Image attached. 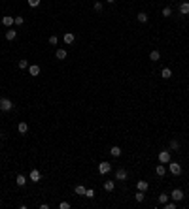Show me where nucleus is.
<instances>
[{"label": "nucleus", "mask_w": 189, "mask_h": 209, "mask_svg": "<svg viewBox=\"0 0 189 209\" xmlns=\"http://www.w3.org/2000/svg\"><path fill=\"white\" fill-rule=\"evenodd\" d=\"M136 189H138V190H144V192H146V190L150 189V183H148V181H138V183H136Z\"/></svg>", "instance_id": "obj_14"}, {"label": "nucleus", "mask_w": 189, "mask_h": 209, "mask_svg": "<svg viewBox=\"0 0 189 209\" xmlns=\"http://www.w3.org/2000/svg\"><path fill=\"white\" fill-rule=\"evenodd\" d=\"M66 55H68V53H66V49H62V47H61V49H57L55 57H57L59 60H65V59H66Z\"/></svg>", "instance_id": "obj_20"}, {"label": "nucleus", "mask_w": 189, "mask_h": 209, "mask_svg": "<svg viewBox=\"0 0 189 209\" xmlns=\"http://www.w3.org/2000/svg\"><path fill=\"white\" fill-rule=\"evenodd\" d=\"M23 23H25V17H21V15H17V17H15V25H17V26H21V25H23Z\"/></svg>", "instance_id": "obj_32"}, {"label": "nucleus", "mask_w": 189, "mask_h": 209, "mask_svg": "<svg viewBox=\"0 0 189 209\" xmlns=\"http://www.w3.org/2000/svg\"><path fill=\"white\" fill-rule=\"evenodd\" d=\"M110 170H112V164H110V162H106V160L99 164V171L102 173V175H106V173H110Z\"/></svg>", "instance_id": "obj_7"}, {"label": "nucleus", "mask_w": 189, "mask_h": 209, "mask_svg": "<svg viewBox=\"0 0 189 209\" xmlns=\"http://www.w3.org/2000/svg\"><path fill=\"white\" fill-rule=\"evenodd\" d=\"M110 155H112V156H115V158H119V156H121V147L114 145V147L110 149Z\"/></svg>", "instance_id": "obj_16"}, {"label": "nucleus", "mask_w": 189, "mask_h": 209, "mask_svg": "<svg viewBox=\"0 0 189 209\" xmlns=\"http://www.w3.org/2000/svg\"><path fill=\"white\" fill-rule=\"evenodd\" d=\"M170 149L172 151H178L180 149V141H178V139H170Z\"/></svg>", "instance_id": "obj_27"}, {"label": "nucleus", "mask_w": 189, "mask_h": 209, "mask_svg": "<svg viewBox=\"0 0 189 209\" xmlns=\"http://www.w3.org/2000/svg\"><path fill=\"white\" fill-rule=\"evenodd\" d=\"M115 189V181H104V190L106 192H112Z\"/></svg>", "instance_id": "obj_13"}, {"label": "nucleus", "mask_w": 189, "mask_h": 209, "mask_svg": "<svg viewBox=\"0 0 189 209\" xmlns=\"http://www.w3.org/2000/svg\"><path fill=\"white\" fill-rule=\"evenodd\" d=\"M29 66H30V64H29V60H19V68H21V70H27Z\"/></svg>", "instance_id": "obj_29"}, {"label": "nucleus", "mask_w": 189, "mask_h": 209, "mask_svg": "<svg viewBox=\"0 0 189 209\" xmlns=\"http://www.w3.org/2000/svg\"><path fill=\"white\" fill-rule=\"evenodd\" d=\"M40 72H42V70H40L38 64H30V66H29V74L34 75V77H36V75H40Z\"/></svg>", "instance_id": "obj_10"}, {"label": "nucleus", "mask_w": 189, "mask_h": 209, "mask_svg": "<svg viewBox=\"0 0 189 209\" xmlns=\"http://www.w3.org/2000/svg\"><path fill=\"white\" fill-rule=\"evenodd\" d=\"M170 15H172L170 6H165V8H163V17H170Z\"/></svg>", "instance_id": "obj_28"}, {"label": "nucleus", "mask_w": 189, "mask_h": 209, "mask_svg": "<svg viewBox=\"0 0 189 209\" xmlns=\"http://www.w3.org/2000/svg\"><path fill=\"white\" fill-rule=\"evenodd\" d=\"M136 19H138V23H142V25H144V23H148V19H150V17H148V13L140 11L138 15H136Z\"/></svg>", "instance_id": "obj_19"}, {"label": "nucleus", "mask_w": 189, "mask_h": 209, "mask_svg": "<svg viewBox=\"0 0 189 209\" xmlns=\"http://www.w3.org/2000/svg\"><path fill=\"white\" fill-rule=\"evenodd\" d=\"M49 44H51V45H57V44H59V38H57V36H49Z\"/></svg>", "instance_id": "obj_34"}, {"label": "nucleus", "mask_w": 189, "mask_h": 209, "mask_svg": "<svg viewBox=\"0 0 189 209\" xmlns=\"http://www.w3.org/2000/svg\"><path fill=\"white\" fill-rule=\"evenodd\" d=\"M74 40H76V36L72 32H66L65 34V44H74Z\"/></svg>", "instance_id": "obj_22"}, {"label": "nucleus", "mask_w": 189, "mask_h": 209, "mask_svg": "<svg viewBox=\"0 0 189 209\" xmlns=\"http://www.w3.org/2000/svg\"><path fill=\"white\" fill-rule=\"evenodd\" d=\"M178 10H180L181 15H189V2H180Z\"/></svg>", "instance_id": "obj_9"}, {"label": "nucleus", "mask_w": 189, "mask_h": 209, "mask_svg": "<svg viewBox=\"0 0 189 209\" xmlns=\"http://www.w3.org/2000/svg\"><path fill=\"white\" fill-rule=\"evenodd\" d=\"M106 2H108V4H114V2H115V0H106Z\"/></svg>", "instance_id": "obj_36"}, {"label": "nucleus", "mask_w": 189, "mask_h": 209, "mask_svg": "<svg viewBox=\"0 0 189 209\" xmlns=\"http://www.w3.org/2000/svg\"><path fill=\"white\" fill-rule=\"evenodd\" d=\"M93 2H96V0H93Z\"/></svg>", "instance_id": "obj_37"}, {"label": "nucleus", "mask_w": 189, "mask_h": 209, "mask_svg": "<svg viewBox=\"0 0 189 209\" xmlns=\"http://www.w3.org/2000/svg\"><path fill=\"white\" fill-rule=\"evenodd\" d=\"M159 162L161 164H169L170 162V151H161L159 153Z\"/></svg>", "instance_id": "obj_6"}, {"label": "nucleus", "mask_w": 189, "mask_h": 209, "mask_svg": "<svg viewBox=\"0 0 189 209\" xmlns=\"http://www.w3.org/2000/svg\"><path fill=\"white\" fill-rule=\"evenodd\" d=\"M13 109V102L10 98H0V111H11Z\"/></svg>", "instance_id": "obj_1"}, {"label": "nucleus", "mask_w": 189, "mask_h": 209, "mask_svg": "<svg viewBox=\"0 0 189 209\" xmlns=\"http://www.w3.org/2000/svg\"><path fill=\"white\" fill-rule=\"evenodd\" d=\"M95 11H102V2H99V0H96V2H95Z\"/></svg>", "instance_id": "obj_33"}, {"label": "nucleus", "mask_w": 189, "mask_h": 209, "mask_svg": "<svg viewBox=\"0 0 189 209\" xmlns=\"http://www.w3.org/2000/svg\"><path fill=\"white\" fill-rule=\"evenodd\" d=\"M159 59H161V53H159L157 49H153V51L150 53V60H153V62H157Z\"/></svg>", "instance_id": "obj_21"}, {"label": "nucleus", "mask_w": 189, "mask_h": 209, "mask_svg": "<svg viewBox=\"0 0 189 209\" xmlns=\"http://www.w3.org/2000/svg\"><path fill=\"white\" fill-rule=\"evenodd\" d=\"M184 198H185V194H184V190H181V189H174L170 192V200H174V201H181Z\"/></svg>", "instance_id": "obj_2"}, {"label": "nucleus", "mask_w": 189, "mask_h": 209, "mask_svg": "<svg viewBox=\"0 0 189 209\" xmlns=\"http://www.w3.org/2000/svg\"><path fill=\"white\" fill-rule=\"evenodd\" d=\"M17 130H19V134H27V132H29V124H27L25 121H21L17 124Z\"/></svg>", "instance_id": "obj_11"}, {"label": "nucleus", "mask_w": 189, "mask_h": 209, "mask_svg": "<svg viewBox=\"0 0 189 209\" xmlns=\"http://www.w3.org/2000/svg\"><path fill=\"white\" fill-rule=\"evenodd\" d=\"M169 170H170L172 175H180V173H181V166L178 162H172V160H170V162H169Z\"/></svg>", "instance_id": "obj_3"}, {"label": "nucleus", "mask_w": 189, "mask_h": 209, "mask_svg": "<svg viewBox=\"0 0 189 209\" xmlns=\"http://www.w3.org/2000/svg\"><path fill=\"white\" fill-rule=\"evenodd\" d=\"M15 36H17V30H13V29H8L6 30V40H15Z\"/></svg>", "instance_id": "obj_17"}, {"label": "nucleus", "mask_w": 189, "mask_h": 209, "mask_svg": "<svg viewBox=\"0 0 189 209\" xmlns=\"http://www.w3.org/2000/svg\"><path fill=\"white\" fill-rule=\"evenodd\" d=\"M163 207L165 209H176L178 207V201H174V200L172 201H166V204H163Z\"/></svg>", "instance_id": "obj_24"}, {"label": "nucleus", "mask_w": 189, "mask_h": 209, "mask_svg": "<svg viewBox=\"0 0 189 209\" xmlns=\"http://www.w3.org/2000/svg\"><path fill=\"white\" fill-rule=\"evenodd\" d=\"M2 25L6 26V29H11V26L15 25V17H11V15H4V17H2Z\"/></svg>", "instance_id": "obj_5"}, {"label": "nucleus", "mask_w": 189, "mask_h": 209, "mask_svg": "<svg viewBox=\"0 0 189 209\" xmlns=\"http://www.w3.org/2000/svg\"><path fill=\"white\" fill-rule=\"evenodd\" d=\"M85 190H87V189H85L83 185H76V186H74V192L78 194V196H85Z\"/></svg>", "instance_id": "obj_15"}, {"label": "nucleus", "mask_w": 189, "mask_h": 209, "mask_svg": "<svg viewBox=\"0 0 189 209\" xmlns=\"http://www.w3.org/2000/svg\"><path fill=\"white\" fill-rule=\"evenodd\" d=\"M144 198H146V196H144V190H138V192L134 194V200L138 201V204H140V201H144Z\"/></svg>", "instance_id": "obj_26"}, {"label": "nucleus", "mask_w": 189, "mask_h": 209, "mask_svg": "<svg viewBox=\"0 0 189 209\" xmlns=\"http://www.w3.org/2000/svg\"><path fill=\"white\" fill-rule=\"evenodd\" d=\"M169 194H166V192H163V194H159V204H166V201H169Z\"/></svg>", "instance_id": "obj_25"}, {"label": "nucleus", "mask_w": 189, "mask_h": 209, "mask_svg": "<svg viewBox=\"0 0 189 209\" xmlns=\"http://www.w3.org/2000/svg\"><path fill=\"white\" fill-rule=\"evenodd\" d=\"M40 2H42V0H29V6H30V8H38Z\"/></svg>", "instance_id": "obj_30"}, {"label": "nucleus", "mask_w": 189, "mask_h": 209, "mask_svg": "<svg viewBox=\"0 0 189 209\" xmlns=\"http://www.w3.org/2000/svg\"><path fill=\"white\" fill-rule=\"evenodd\" d=\"M127 175H129V173H127V170H125V168H117L115 170V179L117 181H125V179H127Z\"/></svg>", "instance_id": "obj_8"}, {"label": "nucleus", "mask_w": 189, "mask_h": 209, "mask_svg": "<svg viewBox=\"0 0 189 209\" xmlns=\"http://www.w3.org/2000/svg\"><path fill=\"white\" fill-rule=\"evenodd\" d=\"M85 198H95V190L93 189H87L85 190Z\"/></svg>", "instance_id": "obj_31"}, {"label": "nucleus", "mask_w": 189, "mask_h": 209, "mask_svg": "<svg viewBox=\"0 0 189 209\" xmlns=\"http://www.w3.org/2000/svg\"><path fill=\"white\" fill-rule=\"evenodd\" d=\"M155 173L159 177H163L165 173H166V168H165V164H159V166H155Z\"/></svg>", "instance_id": "obj_18"}, {"label": "nucleus", "mask_w": 189, "mask_h": 209, "mask_svg": "<svg viewBox=\"0 0 189 209\" xmlns=\"http://www.w3.org/2000/svg\"><path fill=\"white\" fill-rule=\"evenodd\" d=\"M161 77H163V79H170L172 77V70L170 68H163V70H161Z\"/></svg>", "instance_id": "obj_12"}, {"label": "nucleus", "mask_w": 189, "mask_h": 209, "mask_svg": "<svg viewBox=\"0 0 189 209\" xmlns=\"http://www.w3.org/2000/svg\"><path fill=\"white\" fill-rule=\"evenodd\" d=\"M15 183H17L19 186H25V185H27V177H25V175H21V173H19V175H17V179H15Z\"/></svg>", "instance_id": "obj_23"}, {"label": "nucleus", "mask_w": 189, "mask_h": 209, "mask_svg": "<svg viewBox=\"0 0 189 209\" xmlns=\"http://www.w3.org/2000/svg\"><path fill=\"white\" fill-rule=\"evenodd\" d=\"M59 209H70V204H68V201H61V204H59Z\"/></svg>", "instance_id": "obj_35"}, {"label": "nucleus", "mask_w": 189, "mask_h": 209, "mask_svg": "<svg viewBox=\"0 0 189 209\" xmlns=\"http://www.w3.org/2000/svg\"><path fill=\"white\" fill-rule=\"evenodd\" d=\"M29 179L32 181V183H40V179H42V173H40V170H30V173H29Z\"/></svg>", "instance_id": "obj_4"}]
</instances>
